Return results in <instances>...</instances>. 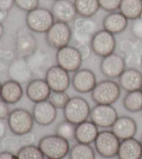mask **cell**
<instances>
[{
    "mask_svg": "<svg viewBox=\"0 0 142 159\" xmlns=\"http://www.w3.org/2000/svg\"><path fill=\"white\" fill-rule=\"evenodd\" d=\"M38 147L45 157L52 159H63L69 154L70 150L69 141L56 134L42 137Z\"/></svg>",
    "mask_w": 142,
    "mask_h": 159,
    "instance_id": "cell-1",
    "label": "cell"
},
{
    "mask_svg": "<svg viewBox=\"0 0 142 159\" xmlns=\"http://www.w3.org/2000/svg\"><path fill=\"white\" fill-rule=\"evenodd\" d=\"M121 87L112 80H103L97 82L91 96L96 104L112 105L121 96Z\"/></svg>",
    "mask_w": 142,
    "mask_h": 159,
    "instance_id": "cell-2",
    "label": "cell"
},
{
    "mask_svg": "<svg viewBox=\"0 0 142 159\" xmlns=\"http://www.w3.org/2000/svg\"><path fill=\"white\" fill-rule=\"evenodd\" d=\"M55 21L52 11L46 8L38 7L27 13V27L33 33L46 34Z\"/></svg>",
    "mask_w": 142,
    "mask_h": 159,
    "instance_id": "cell-3",
    "label": "cell"
},
{
    "mask_svg": "<svg viewBox=\"0 0 142 159\" xmlns=\"http://www.w3.org/2000/svg\"><path fill=\"white\" fill-rule=\"evenodd\" d=\"M91 107L86 99L81 96H73L63 109L65 120L78 125L86 121L90 117Z\"/></svg>",
    "mask_w": 142,
    "mask_h": 159,
    "instance_id": "cell-4",
    "label": "cell"
},
{
    "mask_svg": "<svg viewBox=\"0 0 142 159\" xmlns=\"http://www.w3.org/2000/svg\"><path fill=\"white\" fill-rule=\"evenodd\" d=\"M72 39L76 44H90L98 32L96 22L92 18L78 16L73 22Z\"/></svg>",
    "mask_w": 142,
    "mask_h": 159,
    "instance_id": "cell-5",
    "label": "cell"
},
{
    "mask_svg": "<svg viewBox=\"0 0 142 159\" xmlns=\"http://www.w3.org/2000/svg\"><path fill=\"white\" fill-rule=\"evenodd\" d=\"M34 121L32 113L23 108L14 109L7 119L8 128L17 136H22L31 131Z\"/></svg>",
    "mask_w": 142,
    "mask_h": 159,
    "instance_id": "cell-6",
    "label": "cell"
},
{
    "mask_svg": "<svg viewBox=\"0 0 142 159\" xmlns=\"http://www.w3.org/2000/svg\"><path fill=\"white\" fill-rule=\"evenodd\" d=\"M33 32L27 27H22L15 34V52L17 57L27 59L38 50V41Z\"/></svg>",
    "mask_w": 142,
    "mask_h": 159,
    "instance_id": "cell-7",
    "label": "cell"
},
{
    "mask_svg": "<svg viewBox=\"0 0 142 159\" xmlns=\"http://www.w3.org/2000/svg\"><path fill=\"white\" fill-rule=\"evenodd\" d=\"M72 39V30L68 23L55 21L45 34L47 43L51 48L58 50L67 46Z\"/></svg>",
    "mask_w": 142,
    "mask_h": 159,
    "instance_id": "cell-8",
    "label": "cell"
},
{
    "mask_svg": "<svg viewBox=\"0 0 142 159\" xmlns=\"http://www.w3.org/2000/svg\"><path fill=\"white\" fill-rule=\"evenodd\" d=\"M94 143L96 151L101 157L112 158L117 157L121 140L112 130H105L98 133Z\"/></svg>",
    "mask_w": 142,
    "mask_h": 159,
    "instance_id": "cell-9",
    "label": "cell"
},
{
    "mask_svg": "<svg viewBox=\"0 0 142 159\" xmlns=\"http://www.w3.org/2000/svg\"><path fill=\"white\" fill-rule=\"evenodd\" d=\"M56 61L57 65L69 73L77 71L83 61L76 48L69 45L57 50Z\"/></svg>",
    "mask_w": 142,
    "mask_h": 159,
    "instance_id": "cell-10",
    "label": "cell"
},
{
    "mask_svg": "<svg viewBox=\"0 0 142 159\" xmlns=\"http://www.w3.org/2000/svg\"><path fill=\"white\" fill-rule=\"evenodd\" d=\"M92 52L103 58L115 52L116 48L115 36L105 30H98L90 43Z\"/></svg>",
    "mask_w": 142,
    "mask_h": 159,
    "instance_id": "cell-11",
    "label": "cell"
},
{
    "mask_svg": "<svg viewBox=\"0 0 142 159\" xmlns=\"http://www.w3.org/2000/svg\"><path fill=\"white\" fill-rule=\"evenodd\" d=\"M91 121L98 128H111L119 117L116 110L112 105L96 104L91 109Z\"/></svg>",
    "mask_w": 142,
    "mask_h": 159,
    "instance_id": "cell-12",
    "label": "cell"
},
{
    "mask_svg": "<svg viewBox=\"0 0 142 159\" xmlns=\"http://www.w3.org/2000/svg\"><path fill=\"white\" fill-rule=\"evenodd\" d=\"M44 80L52 92H66L72 83L69 72L57 64L49 68Z\"/></svg>",
    "mask_w": 142,
    "mask_h": 159,
    "instance_id": "cell-13",
    "label": "cell"
},
{
    "mask_svg": "<svg viewBox=\"0 0 142 159\" xmlns=\"http://www.w3.org/2000/svg\"><path fill=\"white\" fill-rule=\"evenodd\" d=\"M7 73L10 80L21 84H28L34 77L27 59L19 57H15L10 62Z\"/></svg>",
    "mask_w": 142,
    "mask_h": 159,
    "instance_id": "cell-14",
    "label": "cell"
},
{
    "mask_svg": "<svg viewBox=\"0 0 142 159\" xmlns=\"http://www.w3.org/2000/svg\"><path fill=\"white\" fill-rule=\"evenodd\" d=\"M126 69L124 57L115 52L102 58L100 64L101 73L110 79L119 78Z\"/></svg>",
    "mask_w": 142,
    "mask_h": 159,
    "instance_id": "cell-15",
    "label": "cell"
},
{
    "mask_svg": "<svg viewBox=\"0 0 142 159\" xmlns=\"http://www.w3.org/2000/svg\"><path fill=\"white\" fill-rule=\"evenodd\" d=\"M97 84L96 77L92 70L80 69L74 73L72 78V84L76 92L87 93L92 92Z\"/></svg>",
    "mask_w": 142,
    "mask_h": 159,
    "instance_id": "cell-16",
    "label": "cell"
},
{
    "mask_svg": "<svg viewBox=\"0 0 142 159\" xmlns=\"http://www.w3.org/2000/svg\"><path fill=\"white\" fill-rule=\"evenodd\" d=\"M32 115L40 126H47L52 124L57 117V109L47 100L34 104Z\"/></svg>",
    "mask_w": 142,
    "mask_h": 159,
    "instance_id": "cell-17",
    "label": "cell"
},
{
    "mask_svg": "<svg viewBox=\"0 0 142 159\" xmlns=\"http://www.w3.org/2000/svg\"><path fill=\"white\" fill-rule=\"evenodd\" d=\"M27 60L33 76H38V78L44 79L47 70L53 66L51 65L52 59L48 53L39 48L33 55L27 58Z\"/></svg>",
    "mask_w": 142,
    "mask_h": 159,
    "instance_id": "cell-18",
    "label": "cell"
},
{
    "mask_svg": "<svg viewBox=\"0 0 142 159\" xmlns=\"http://www.w3.org/2000/svg\"><path fill=\"white\" fill-rule=\"evenodd\" d=\"M51 11L56 21L68 24L73 22L78 15L74 3L70 0H54Z\"/></svg>",
    "mask_w": 142,
    "mask_h": 159,
    "instance_id": "cell-19",
    "label": "cell"
},
{
    "mask_svg": "<svg viewBox=\"0 0 142 159\" xmlns=\"http://www.w3.org/2000/svg\"><path fill=\"white\" fill-rule=\"evenodd\" d=\"M47 82L43 78H35L27 84L26 94L27 98L34 103L49 99L52 93Z\"/></svg>",
    "mask_w": 142,
    "mask_h": 159,
    "instance_id": "cell-20",
    "label": "cell"
},
{
    "mask_svg": "<svg viewBox=\"0 0 142 159\" xmlns=\"http://www.w3.org/2000/svg\"><path fill=\"white\" fill-rule=\"evenodd\" d=\"M111 130L121 141L135 138L137 132V124L134 119L128 116H121L116 119Z\"/></svg>",
    "mask_w": 142,
    "mask_h": 159,
    "instance_id": "cell-21",
    "label": "cell"
},
{
    "mask_svg": "<svg viewBox=\"0 0 142 159\" xmlns=\"http://www.w3.org/2000/svg\"><path fill=\"white\" fill-rule=\"evenodd\" d=\"M119 84L126 92L140 90L142 85V73L137 69L127 68L119 78Z\"/></svg>",
    "mask_w": 142,
    "mask_h": 159,
    "instance_id": "cell-22",
    "label": "cell"
},
{
    "mask_svg": "<svg viewBox=\"0 0 142 159\" xmlns=\"http://www.w3.org/2000/svg\"><path fill=\"white\" fill-rule=\"evenodd\" d=\"M128 25V20L120 11H113L104 17L103 30L114 35L123 32Z\"/></svg>",
    "mask_w": 142,
    "mask_h": 159,
    "instance_id": "cell-23",
    "label": "cell"
},
{
    "mask_svg": "<svg viewBox=\"0 0 142 159\" xmlns=\"http://www.w3.org/2000/svg\"><path fill=\"white\" fill-rule=\"evenodd\" d=\"M98 133V127L91 120H86L76 125L75 140L78 143L90 144L94 143Z\"/></svg>",
    "mask_w": 142,
    "mask_h": 159,
    "instance_id": "cell-24",
    "label": "cell"
},
{
    "mask_svg": "<svg viewBox=\"0 0 142 159\" xmlns=\"http://www.w3.org/2000/svg\"><path fill=\"white\" fill-rule=\"evenodd\" d=\"M23 94V88L18 82L9 80L2 84L0 98L8 104L13 105L18 103Z\"/></svg>",
    "mask_w": 142,
    "mask_h": 159,
    "instance_id": "cell-25",
    "label": "cell"
},
{
    "mask_svg": "<svg viewBox=\"0 0 142 159\" xmlns=\"http://www.w3.org/2000/svg\"><path fill=\"white\" fill-rule=\"evenodd\" d=\"M117 157L119 159H141L142 148L140 141L135 138L121 141Z\"/></svg>",
    "mask_w": 142,
    "mask_h": 159,
    "instance_id": "cell-26",
    "label": "cell"
},
{
    "mask_svg": "<svg viewBox=\"0 0 142 159\" xmlns=\"http://www.w3.org/2000/svg\"><path fill=\"white\" fill-rule=\"evenodd\" d=\"M119 10L128 20H134L142 13V0H121Z\"/></svg>",
    "mask_w": 142,
    "mask_h": 159,
    "instance_id": "cell-27",
    "label": "cell"
},
{
    "mask_svg": "<svg viewBox=\"0 0 142 159\" xmlns=\"http://www.w3.org/2000/svg\"><path fill=\"white\" fill-rule=\"evenodd\" d=\"M73 3L79 16L92 18L101 8L98 0H75Z\"/></svg>",
    "mask_w": 142,
    "mask_h": 159,
    "instance_id": "cell-28",
    "label": "cell"
},
{
    "mask_svg": "<svg viewBox=\"0 0 142 159\" xmlns=\"http://www.w3.org/2000/svg\"><path fill=\"white\" fill-rule=\"evenodd\" d=\"M123 105L124 108L130 112L135 113L142 110V91L135 90L127 92L125 95Z\"/></svg>",
    "mask_w": 142,
    "mask_h": 159,
    "instance_id": "cell-29",
    "label": "cell"
},
{
    "mask_svg": "<svg viewBox=\"0 0 142 159\" xmlns=\"http://www.w3.org/2000/svg\"><path fill=\"white\" fill-rule=\"evenodd\" d=\"M69 159H96V154L90 144L77 143L70 148Z\"/></svg>",
    "mask_w": 142,
    "mask_h": 159,
    "instance_id": "cell-30",
    "label": "cell"
},
{
    "mask_svg": "<svg viewBox=\"0 0 142 159\" xmlns=\"http://www.w3.org/2000/svg\"><path fill=\"white\" fill-rule=\"evenodd\" d=\"M18 159H44L45 157L38 146L34 144L22 147L17 152Z\"/></svg>",
    "mask_w": 142,
    "mask_h": 159,
    "instance_id": "cell-31",
    "label": "cell"
},
{
    "mask_svg": "<svg viewBox=\"0 0 142 159\" xmlns=\"http://www.w3.org/2000/svg\"><path fill=\"white\" fill-rule=\"evenodd\" d=\"M76 126V125L67 120L62 121L57 125L56 134L67 141L72 140L75 139Z\"/></svg>",
    "mask_w": 142,
    "mask_h": 159,
    "instance_id": "cell-32",
    "label": "cell"
},
{
    "mask_svg": "<svg viewBox=\"0 0 142 159\" xmlns=\"http://www.w3.org/2000/svg\"><path fill=\"white\" fill-rule=\"evenodd\" d=\"M70 99L69 95L66 92H52L49 97V101L56 108L62 109L65 108Z\"/></svg>",
    "mask_w": 142,
    "mask_h": 159,
    "instance_id": "cell-33",
    "label": "cell"
},
{
    "mask_svg": "<svg viewBox=\"0 0 142 159\" xmlns=\"http://www.w3.org/2000/svg\"><path fill=\"white\" fill-rule=\"evenodd\" d=\"M124 59L127 68L137 69L142 66V55L136 49L125 57Z\"/></svg>",
    "mask_w": 142,
    "mask_h": 159,
    "instance_id": "cell-34",
    "label": "cell"
},
{
    "mask_svg": "<svg viewBox=\"0 0 142 159\" xmlns=\"http://www.w3.org/2000/svg\"><path fill=\"white\" fill-rule=\"evenodd\" d=\"M14 3L19 9L28 13L39 7L40 0H14Z\"/></svg>",
    "mask_w": 142,
    "mask_h": 159,
    "instance_id": "cell-35",
    "label": "cell"
},
{
    "mask_svg": "<svg viewBox=\"0 0 142 159\" xmlns=\"http://www.w3.org/2000/svg\"><path fill=\"white\" fill-rule=\"evenodd\" d=\"M99 5L106 12H113L119 10L121 0H98Z\"/></svg>",
    "mask_w": 142,
    "mask_h": 159,
    "instance_id": "cell-36",
    "label": "cell"
},
{
    "mask_svg": "<svg viewBox=\"0 0 142 159\" xmlns=\"http://www.w3.org/2000/svg\"><path fill=\"white\" fill-rule=\"evenodd\" d=\"M131 32L137 41H142V20L140 18L132 20Z\"/></svg>",
    "mask_w": 142,
    "mask_h": 159,
    "instance_id": "cell-37",
    "label": "cell"
},
{
    "mask_svg": "<svg viewBox=\"0 0 142 159\" xmlns=\"http://www.w3.org/2000/svg\"><path fill=\"white\" fill-rule=\"evenodd\" d=\"M119 49L121 52L126 57L135 49V42L132 41L130 39H123L120 41Z\"/></svg>",
    "mask_w": 142,
    "mask_h": 159,
    "instance_id": "cell-38",
    "label": "cell"
},
{
    "mask_svg": "<svg viewBox=\"0 0 142 159\" xmlns=\"http://www.w3.org/2000/svg\"><path fill=\"white\" fill-rule=\"evenodd\" d=\"M76 48L78 50V52L80 53L82 59L83 61L87 60L92 52L90 44H76Z\"/></svg>",
    "mask_w": 142,
    "mask_h": 159,
    "instance_id": "cell-39",
    "label": "cell"
},
{
    "mask_svg": "<svg viewBox=\"0 0 142 159\" xmlns=\"http://www.w3.org/2000/svg\"><path fill=\"white\" fill-rule=\"evenodd\" d=\"M20 137H21L20 140H21L22 147L33 144L36 139V134L33 132H32V130L26 133V134L20 136Z\"/></svg>",
    "mask_w": 142,
    "mask_h": 159,
    "instance_id": "cell-40",
    "label": "cell"
},
{
    "mask_svg": "<svg viewBox=\"0 0 142 159\" xmlns=\"http://www.w3.org/2000/svg\"><path fill=\"white\" fill-rule=\"evenodd\" d=\"M8 105V103L0 98V119L1 120L8 119V115L10 114V112Z\"/></svg>",
    "mask_w": 142,
    "mask_h": 159,
    "instance_id": "cell-41",
    "label": "cell"
},
{
    "mask_svg": "<svg viewBox=\"0 0 142 159\" xmlns=\"http://www.w3.org/2000/svg\"><path fill=\"white\" fill-rule=\"evenodd\" d=\"M15 4L14 0H0V10L8 11Z\"/></svg>",
    "mask_w": 142,
    "mask_h": 159,
    "instance_id": "cell-42",
    "label": "cell"
},
{
    "mask_svg": "<svg viewBox=\"0 0 142 159\" xmlns=\"http://www.w3.org/2000/svg\"><path fill=\"white\" fill-rule=\"evenodd\" d=\"M9 53V51L3 50L0 48V70L2 69V67L4 66L6 61L7 60V59L11 55H10Z\"/></svg>",
    "mask_w": 142,
    "mask_h": 159,
    "instance_id": "cell-43",
    "label": "cell"
},
{
    "mask_svg": "<svg viewBox=\"0 0 142 159\" xmlns=\"http://www.w3.org/2000/svg\"><path fill=\"white\" fill-rule=\"evenodd\" d=\"M0 159H18V157L13 152L4 151L0 152Z\"/></svg>",
    "mask_w": 142,
    "mask_h": 159,
    "instance_id": "cell-44",
    "label": "cell"
},
{
    "mask_svg": "<svg viewBox=\"0 0 142 159\" xmlns=\"http://www.w3.org/2000/svg\"><path fill=\"white\" fill-rule=\"evenodd\" d=\"M6 133V125L4 120L0 119V139L3 138Z\"/></svg>",
    "mask_w": 142,
    "mask_h": 159,
    "instance_id": "cell-45",
    "label": "cell"
},
{
    "mask_svg": "<svg viewBox=\"0 0 142 159\" xmlns=\"http://www.w3.org/2000/svg\"><path fill=\"white\" fill-rule=\"evenodd\" d=\"M8 11L0 10V23H4L8 18Z\"/></svg>",
    "mask_w": 142,
    "mask_h": 159,
    "instance_id": "cell-46",
    "label": "cell"
},
{
    "mask_svg": "<svg viewBox=\"0 0 142 159\" xmlns=\"http://www.w3.org/2000/svg\"><path fill=\"white\" fill-rule=\"evenodd\" d=\"M4 34V27L3 26L2 23H0V40L3 37Z\"/></svg>",
    "mask_w": 142,
    "mask_h": 159,
    "instance_id": "cell-47",
    "label": "cell"
},
{
    "mask_svg": "<svg viewBox=\"0 0 142 159\" xmlns=\"http://www.w3.org/2000/svg\"><path fill=\"white\" fill-rule=\"evenodd\" d=\"M140 143L141 144V148H142V135H141V140H140Z\"/></svg>",
    "mask_w": 142,
    "mask_h": 159,
    "instance_id": "cell-48",
    "label": "cell"
},
{
    "mask_svg": "<svg viewBox=\"0 0 142 159\" xmlns=\"http://www.w3.org/2000/svg\"><path fill=\"white\" fill-rule=\"evenodd\" d=\"M1 87H2V84L1 82H0V92H1Z\"/></svg>",
    "mask_w": 142,
    "mask_h": 159,
    "instance_id": "cell-49",
    "label": "cell"
},
{
    "mask_svg": "<svg viewBox=\"0 0 142 159\" xmlns=\"http://www.w3.org/2000/svg\"><path fill=\"white\" fill-rule=\"evenodd\" d=\"M140 18L142 20V13H141V16H140Z\"/></svg>",
    "mask_w": 142,
    "mask_h": 159,
    "instance_id": "cell-50",
    "label": "cell"
},
{
    "mask_svg": "<svg viewBox=\"0 0 142 159\" xmlns=\"http://www.w3.org/2000/svg\"><path fill=\"white\" fill-rule=\"evenodd\" d=\"M44 159H52V158H44Z\"/></svg>",
    "mask_w": 142,
    "mask_h": 159,
    "instance_id": "cell-51",
    "label": "cell"
},
{
    "mask_svg": "<svg viewBox=\"0 0 142 159\" xmlns=\"http://www.w3.org/2000/svg\"><path fill=\"white\" fill-rule=\"evenodd\" d=\"M141 90L142 91V85H141Z\"/></svg>",
    "mask_w": 142,
    "mask_h": 159,
    "instance_id": "cell-52",
    "label": "cell"
}]
</instances>
